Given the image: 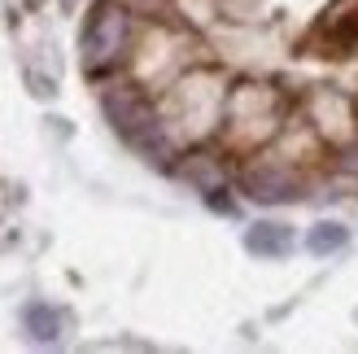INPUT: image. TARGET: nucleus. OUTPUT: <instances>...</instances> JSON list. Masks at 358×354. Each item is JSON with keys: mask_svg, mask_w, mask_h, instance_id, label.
I'll list each match as a JSON object with an SVG mask.
<instances>
[{"mask_svg": "<svg viewBox=\"0 0 358 354\" xmlns=\"http://www.w3.org/2000/svg\"><path fill=\"white\" fill-rule=\"evenodd\" d=\"M227 79L219 70H179L166 83V97L157 101L162 127L171 132L175 145H192L206 140L223 127V110H227Z\"/></svg>", "mask_w": 358, "mask_h": 354, "instance_id": "nucleus-1", "label": "nucleus"}, {"mask_svg": "<svg viewBox=\"0 0 358 354\" xmlns=\"http://www.w3.org/2000/svg\"><path fill=\"white\" fill-rule=\"evenodd\" d=\"M289 122V97L271 83H236L227 92L223 110V140L236 153H254L266 140H275Z\"/></svg>", "mask_w": 358, "mask_h": 354, "instance_id": "nucleus-2", "label": "nucleus"}, {"mask_svg": "<svg viewBox=\"0 0 358 354\" xmlns=\"http://www.w3.org/2000/svg\"><path fill=\"white\" fill-rule=\"evenodd\" d=\"M101 110H105V118L114 122V132L127 140L131 149L145 153L149 162H171V157L179 153V145L171 140V132L162 127L157 105L145 97V87H140L136 79L105 87V92H101Z\"/></svg>", "mask_w": 358, "mask_h": 354, "instance_id": "nucleus-3", "label": "nucleus"}, {"mask_svg": "<svg viewBox=\"0 0 358 354\" xmlns=\"http://www.w3.org/2000/svg\"><path fill=\"white\" fill-rule=\"evenodd\" d=\"M131 35H136V22H131V9L122 0H96L87 9V22H83V40H79V52H83V70L87 75H105L131 57Z\"/></svg>", "mask_w": 358, "mask_h": 354, "instance_id": "nucleus-4", "label": "nucleus"}, {"mask_svg": "<svg viewBox=\"0 0 358 354\" xmlns=\"http://www.w3.org/2000/svg\"><path fill=\"white\" fill-rule=\"evenodd\" d=\"M301 118L332 149H345L350 140H358V97L345 87H310L301 97Z\"/></svg>", "mask_w": 358, "mask_h": 354, "instance_id": "nucleus-5", "label": "nucleus"}, {"mask_svg": "<svg viewBox=\"0 0 358 354\" xmlns=\"http://www.w3.org/2000/svg\"><path fill=\"white\" fill-rule=\"evenodd\" d=\"M241 192L249 201H262V206H284V201H297L306 192V175H301L293 162L284 157H254V162L241 167Z\"/></svg>", "mask_w": 358, "mask_h": 354, "instance_id": "nucleus-6", "label": "nucleus"}, {"mask_svg": "<svg viewBox=\"0 0 358 354\" xmlns=\"http://www.w3.org/2000/svg\"><path fill=\"white\" fill-rule=\"evenodd\" d=\"M306 48L319 52V57H354L358 52V0H345L332 17L310 27Z\"/></svg>", "mask_w": 358, "mask_h": 354, "instance_id": "nucleus-7", "label": "nucleus"}, {"mask_svg": "<svg viewBox=\"0 0 358 354\" xmlns=\"http://www.w3.org/2000/svg\"><path fill=\"white\" fill-rule=\"evenodd\" d=\"M175 175L184 184H192L196 192H206V197L210 192H223V184H227V171H223V162L214 153H184L175 162Z\"/></svg>", "mask_w": 358, "mask_h": 354, "instance_id": "nucleus-8", "label": "nucleus"}, {"mask_svg": "<svg viewBox=\"0 0 358 354\" xmlns=\"http://www.w3.org/2000/svg\"><path fill=\"white\" fill-rule=\"evenodd\" d=\"M245 250L258 258H284L293 250V227L289 223H254L245 232Z\"/></svg>", "mask_w": 358, "mask_h": 354, "instance_id": "nucleus-9", "label": "nucleus"}, {"mask_svg": "<svg viewBox=\"0 0 358 354\" xmlns=\"http://www.w3.org/2000/svg\"><path fill=\"white\" fill-rule=\"evenodd\" d=\"M22 324H27V332L35 341H57L62 337V315L52 306H44V302H31L22 311Z\"/></svg>", "mask_w": 358, "mask_h": 354, "instance_id": "nucleus-10", "label": "nucleus"}, {"mask_svg": "<svg viewBox=\"0 0 358 354\" xmlns=\"http://www.w3.org/2000/svg\"><path fill=\"white\" fill-rule=\"evenodd\" d=\"M345 241H350V227H341V223L324 219V223H315L310 232H306V250L324 258V254H336V250H345Z\"/></svg>", "mask_w": 358, "mask_h": 354, "instance_id": "nucleus-11", "label": "nucleus"}, {"mask_svg": "<svg viewBox=\"0 0 358 354\" xmlns=\"http://www.w3.org/2000/svg\"><path fill=\"white\" fill-rule=\"evenodd\" d=\"M341 171L345 175H358V140H350V145L341 149Z\"/></svg>", "mask_w": 358, "mask_h": 354, "instance_id": "nucleus-12", "label": "nucleus"}, {"mask_svg": "<svg viewBox=\"0 0 358 354\" xmlns=\"http://www.w3.org/2000/svg\"><path fill=\"white\" fill-rule=\"evenodd\" d=\"M136 5H140V9H149V13H153V9H162V5H166V0H136Z\"/></svg>", "mask_w": 358, "mask_h": 354, "instance_id": "nucleus-13", "label": "nucleus"}]
</instances>
